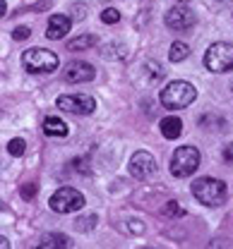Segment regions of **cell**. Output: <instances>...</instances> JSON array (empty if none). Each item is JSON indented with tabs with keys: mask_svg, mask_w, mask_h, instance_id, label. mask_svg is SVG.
Returning a JSON list of instances; mask_svg holds the SVG:
<instances>
[{
	"mask_svg": "<svg viewBox=\"0 0 233 249\" xmlns=\"http://www.w3.org/2000/svg\"><path fill=\"white\" fill-rule=\"evenodd\" d=\"M41 127H43V134L56 137V139H63V137L70 134V124L65 120H60V118H46Z\"/></svg>",
	"mask_w": 233,
	"mask_h": 249,
	"instance_id": "obj_12",
	"label": "cell"
},
{
	"mask_svg": "<svg viewBox=\"0 0 233 249\" xmlns=\"http://www.w3.org/2000/svg\"><path fill=\"white\" fill-rule=\"evenodd\" d=\"M56 106L72 115H92L97 110V101L87 93H63V96H58Z\"/></svg>",
	"mask_w": 233,
	"mask_h": 249,
	"instance_id": "obj_7",
	"label": "cell"
},
{
	"mask_svg": "<svg viewBox=\"0 0 233 249\" xmlns=\"http://www.w3.org/2000/svg\"><path fill=\"white\" fill-rule=\"evenodd\" d=\"M204 67L214 74L233 72V43H226V41L212 43L204 53Z\"/></svg>",
	"mask_w": 233,
	"mask_h": 249,
	"instance_id": "obj_4",
	"label": "cell"
},
{
	"mask_svg": "<svg viewBox=\"0 0 233 249\" xmlns=\"http://www.w3.org/2000/svg\"><path fill=\"white\" fill-rule=\"evenodd\" d=\"M224 160H226V165H233V144L224 146Z\"/></svg>",
	"mask_w": 233,
	"mask_h": 249,
	"instance_id": "obj_24",
	"label": "cell"
},
{
	"mask_svg": "<svg viewBox=\"0 0 233 249\" xmlns=\"http://www.w3.org/2000/svg\"><path fill=\"white\" fill-rule=\"evenodd\" d=\"M190 192H193V196L204 204V206H221L224 201H226V196H229V189L226 185L221 182V180H216V178H197L193 187H190Z\"/></svg>",
	"mask_w": 233,
	"mask_h": 249,
	"instance_id": "obj_2",
	"label": "cell"
},
{
	"mask_svg": "<svg viewBox=\"0 0 233 249\" xmlns=\"http://www.w3.org/2000/svg\"><path fill=\"white\" fill-rule=\"evenodd\" d=\"M101 22H103V24H118V22H120V12H118L116 7H106V10L101 12Z\"/></svg>",
	"mask_w": 233,
	"mask_h": 249,
	"instance_id": "obj_20",
	"label": "cell"
},
{
	"mask_svg": "<svg viewBox=\"0 0 233 249\" xmlns=\"http://www.w3.org/2000/svg\"><path fill=\"white\" fill-rule=\"evenodd\" d=\"M32 36V29L29 27H17V29L12 31V38L15 41H24V38H29Z\"/></svg>",
	"mask_w": 233,
	"mask_h": 249,
	"instance_id": "obj_23",
	"label": "cell"
},
{
	"mask_svg": "<svg viewBox=\"0 0 233 249\" xmlns=\"http://www.w3.org/2000/svg\"><path fill=\"white\" fill-rule=\"evenodd\" d=\"M48 204H51V209L56 213H63V216L65 213H75V211H79L84 206V194L77 192L75 187H60V189H56L51 194Z\"/></svg>",
	"mask_w": 233,
	"mask_h": 249,
	"instance_id": "obj_6",
	"label": "cell"
},
{
	"mask_svg": "<svg viewBox=\"0 0 233 249\" xmlns=\"http://www.w3.org/2000/svg\"><path fill=\"white\" fill-rule=\"evenodd\" d=\"M39 247H41V249H63V247H70V237H65V235H58V232H48V235H43V237H41Z\"/></svg>",
	"mask_w": 233,
	"mask_h": 249,
	"instance_id": "obj_15",
	"label": "cell"
},
{
	"mask_svg": "<svg viewBox=\"0 0 233 249\" xmlns=\"http://www.w3.org/2000/svg\"><path fill=\"white\" fill-rule=\"evenodd\" d=\"M159 129H161V134L166 137V139H178L180 134H183V123H180V118H164L161 123H159Z\"/></svg>",
	"mask_w": 233,
	"mask_h": 249,
	"instance_id": "obj_14",
	"label": "cell"
},
{
	"mask_svg": "<svg viewBox=\"0 0 233 249\" xmlns=\"http://www.w3.org/2000/svg\"><path fill=\"white\" fill-rule=\"evenodd\" d=\"M22 65H24V70L27 72H32V74H51V72H56L58 70V55L53 53V51H48V48H29V51H24V55H22Z\"/></svg>",
	"mask_w": 233,
	"mask_h": 249,
	"instance_id": "obj_3",
	"label": "cell"
},
{
	"mask_svg": "<svg viewBox=\"0 0 233 249\" xmlns=\"http://www.w3.org/2000/svg\"><path fill=\"white\" fill-rule=\"evenodd\" d=\"M97 43H99V36H94V34H84V36L70 38L65 48L70 51V53H79V51H87V48H92V46H97Z\"/></svg>",
	"mask_w": 233,
	"mask_h": 249,
	"instance_id": "obj_13",
	"label": "cell"
},
{
	"mask_svg": "<svg viewBox=\"0 0 233 249\" xmlns=\"http://www.w3.org/2000/svg\"><path fill=\"white\" fill-rule=\"evenodd\" d=\"M166 27L168 29H175V31H188L193 29L195 24H197V15H195V10H190V7H185V5H175V7H171L166 12Z\"/></svg>",
	"mask_w": 233,
	"mask_h": 249,
	"instance_id": "obj_9",
	"label": "cell"
},
{
	"mask_svg": "<svg viewBox=\"0 0 233 249\" xmlns=\"http://www.w3.org/2000/svg\"><path fill=\"white\" fill-rule=\"evenodd\" d=\"M195 98H197V89H195L190 82H185V79L171 82V84H166V87L161 89V93H159V103H161L166 110H183V108L193 106Z\"/></svg>",
	"mask_w": 233,
	"mask_h": 249,
	"instance_id": "obj_1",
	"label": "cell"
},
{
	"mask_svg": "<svg viewBox=\"0 0 233 249\" xmlns=\"http://www.w3.org/2000/svg\"><path fill=\"white\" fill-rule=\"evenodd\" d=\"M36 192H39V187H36V182H29V185H22V189H19V194H22L24 199H34V196H36Z\"/></svg>",
	"mask_w": 233,
	"mask_h": 249,
	"instance_id": "obj_22",
	"label": "cell"
},
{
	"mask_svg": "<svg viewBox=\"0 0 233 249\" xmlns=\"http://www.w3.org/2000/svg\"><path fill=\"white\" fill-rule=\"evenodd\" d=\"M24 151H27L24 139L15 137V139H10V142H7V154H10V156H24Z\"/></svg>",
	"mask_w": 233,
	"mask_h": 249,
	"instance_id": "obj_18",
	"label": "cell"
},
{
	"mask_svg": "<svg viewBox=\"0 0 233 249\" xmlns=\"http://www.w3.org/2000/svg\"><path fill=\"white\" fill-rule=\"evenodd\" d=\"M0 247H2V249H7V247H10V242H7L5 237H0Z\"/></svg>",
	"mask_w": 233,
	"mask_h": 249,
	"instance_id": "obj_26",
	"label": "cell"
},
{
	"mask_svg": "<svg viewBox=\"0 0 233 249\" xmlns=\"http://www.w3.org/2000/svg\"><path fill=\"white\" fill-rule=\"evenodd\" d=\"M144 72L149 74V82H152V84H156V82H161V79L166 77V70H164L161 65L152 62V60H147V62H144Z\"/></svg>",
	"mask_w": 233,
	"mask_h": 249,
	"instance_id": "obj_17",
	"label": "cell"
},
{
	"mask_svg": "<svg viewBox=\"0 0 233 249\" xmlns=\"http://www.w3.org/2000/svg\"><path fill=\"white\" fill-rule=\"evenodd\" d=\"M94 225H97V216H94V213H92V216H84V218L79 216L77 220H75V228L82 230V232H84V230H92Z\"/></svg>",
	"mask_w": 233,
	"mask_h": 249,
	"instance_id": "obj_21",
	"label": "cell"
},
{
	"mask_svg": "<svg viewBox=\"0 0 233 249\" xmlns=\"http://www.w3.org/2000/svg\"><path fill=\"white\" fill-rule=\"evenodd\" d=\"M188 55H190V46L188 43H183V41L171 43V51H168V60L171 62H183Z\"/></svg>",
	"mask_w": 233,
	"mask_h": 249,
	"instance_id": "obj_16",
	"label": "cell"
},
{
	"mask_svg": "<svg viewBox=\"0 0 233 249\" xmlns=\"http://www.w3.org/2000/svg\"><path fill=\"white\" fill-rule=\"evenodd\" d=\"M70 27H72V19L67 15H51L48 24H46V36L51 41H60L63 36H67Z\"/></svg>",
	"mask_w": 233,
	"mask_h": 249,
	"instance_id": "obj_11",
	"label": "cell"
},
{
	"mask_svg": "<svg viewBox=\"0 0 233 249\" xmlns=\"http://www.w3.org/2000/svg\"><path fill=\"white\" fill-rule=\"evenodd\" d=\"M202 156L195 146H178L171 156V175L173 178H190L200 168Z\"/></svg>",
	"mask_w": 233,
	"mask_h": 249,
	"instance_id": "obj_5",
	"label": "cell"
},
{
	"mask_svg": "<svg viewBox=\"0 0 233 249\" xmlns=\"http://www.w3.org/2000/svg\"><path fill=\"white\" fill-rule=\"evenodd\" d=\"M161 213L166 218H180V216H185V209L178 206V201H168L166 206L161 209Z\"/></svg>",
	"mask_w": 233,
	"mask_h": 249,
	"instance_id": "obj_19",
	"label": "cell"
},
{
	"mask_svg": "<svg viewBox=\"0 0 233 249\" xmlns=\"http://www.w3.org/2000/svg\"><path fill=\"white\" fill-rule=\"evenodd\" d=\"M175 2H180V5H185V2H190V0H175Z\"/></svg>",
	"mask_w": 233,
	"mask_h": 249,
	"instance_id": "obj_27",
	"label": "cell"
},
{
	"mask_svg": "<svg viewBox=\"0 0 233 249\" xmlns=\"http://www.w3.org/2000/svg\"><path fill=\"white\" fill-rule=\"evenodd\" d=\"M128 168H130V175L139 182H149L156 178V160L149 151H135Z\"/></svg>",
	"mask_w": 233,
	"mask_h": 249,
	"instance_id": "obj_8",
	"label": "cell"
},
{
	"mask_svg": "<svg viewBox=\"0 0 233 249\" xmlns=\"http://www.w3.org/2000/svg\"><path fill=\"white\" fill-rule=\"evenodd\" d=\"M97 77V70L94 65L89 62H82V60H72L67 62L63 67V79L67 84H82V82H92Z\"/></svg>",
	"mask_w": 233,
	"mask_h": 249,
	"instance_id": "obj_10",
	"label": "cell"
},
{
	"mask_svg": "<svg viewBox=\"0 0 233 249\" xmlns=\"http://www.w3.org/2000/svg\"><path fill=\"white\" fill-rule=\"evenodd\" d=\"M72 12H75V15H72L75 19H84V17H87V7H84V5H82V7H79V5H75V10H72Z\"/></svg>",
	"mask_w": 233,
	"mask_h": 249,
	"instance_id": "obj_25",
	"label": "cell"
}]
</instances>
